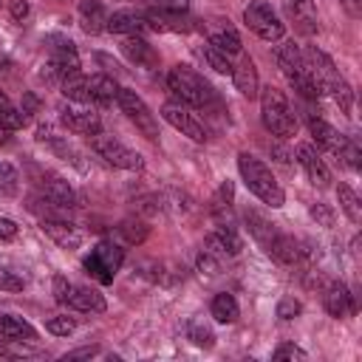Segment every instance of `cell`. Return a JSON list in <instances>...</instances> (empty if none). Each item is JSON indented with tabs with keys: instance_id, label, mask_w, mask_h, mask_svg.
Returning a JSON list of instances; mask_svg holds the SVG:
<instances>
[{
	"instance_id": "1",
	"label": "cell",
	"mask_w": 362,
	"mask_h": 362,
	"mask_svg": "<svg viewBox=\"0 0 362 362\" xmlns=\"http://www.w3.org/2000/svg\"><path fill=\"white\" fill-rule=\"evenodd\" d=\"M274 59H277L283 76L288 79V85H291L305 102H317V99L322 96V88H320V82H317V76H314V71H311L305 54H303L291 40L283 42V45H277Z\"/></svg>"
},
{
	"instance_id": "2",
	"label": "cell",
	"mask_w": 362,
	"mask_h": 362,
	"mask_svg": "<svg viewBox=\"0 0 362 362\" xmlns=\"http://www.w3.org/2000/svg\"><path fill=\"white\" fill-rule=\"evenodd\" d=\"M238 170H240V178H243V184H246V189H249L252 195H257L266 206L280 209V206L286 204L283 187L277 184L274 173H272L260 158H255L252 153H238Z\"/></svg>"
},
{
	"instance_id": "3",
	"label": "cell",
	"mask_w": 362,
	"mask_h": 362,
	"mask_svg": "<svg viewBox=\"0 0 362 362\" xmlns=\"http://www.w3.org/2000/svg\"><path fill=\"white\" fill-rule=\"evenodd\" d=\"M260 119H263V127L277 136V139H291L297 133V119L288 107V99L280 88L274 85H266L260 88Z\"/></svg>"
},
{
	"instance_id": "4",
	"label": "cell",
	"mask_w": 362,
	"mask_h": 362,
	"mask_svg": "<svg viewBox=\"0 0 362 362\" xmlns=\"http://www.w3.org/2000/svg\"><path fill=\"white\" fill-rule=\"evenodd\" d=\"M167 88L187 107H206L215 99V90L209 88V82L189 65H173L167 74Z\"/></svg>"
},
{
	"instance_id": "5",
	"label": "cell",
	"mask_w": 362,
	"mask_h": 362,
	"mask_svg": "<svg viewBox=\"0 0 362 362\" xmlns=\"http://www.w3.org/2000/svg\"><path fill=\"white\" fill-rule=\"evenodd\" d=\"M122 263H124V249H122L119 243H107V240L96 243V246L90 249V255L82 260L85 272H88L96 283H102V286L113 283V277H116V272L122 269Z\"/></svg>"
},
{
	"instance_id": "6",
	"label": "cell",
	"mask_w": 362,
	"mask_h": 362,
	"mask_svg": "<svg viewBox=\"0 0 362 362\" xmlns=\"http://www.w3.org/2000/svg\"><path fill=\"white\" fill-rule=\"evenodd\" d=\"M243 23L249 25V31H255L266 42H277L286 34V23L274 14V8L266 0H252L243 8Z\"/></svg>"
},
{
	"instance_id": "7",
	"label": "cell",
	"mask_w": 362,
	"mask_h": 362,
	"mask_svg": "<svg viewBox=\"0 0 362 362\" xmlns=\"http://www.w3.org/2000/svg\"><path fill=\"white\" fill-rule=\"evenodd\" d=\"M90 139V150L102 158V161H107L110 167H119V170H141L144 167V158L136 153V150H130V147H124L119 139H113V136H107V133H96V136H88Z\"/></svg>"
},
{
	"instance_id": "8",
	"label": "cell",
	"mask_w": 362,
	"mask_h": 362,
	"mask_svg": "<svg viewBox=\"0 0 362 362\" xmlns=\"http://www.w3.org/2000/svg\"><path fill=\"white\" fill-rule=\"evenodd\" d=\"M116 105H119V107H122V113L136 124V130H141L150 141H156V139H158V122H156V116L150 113V107L144 105V99H141L136 90L119 88Z\"/></svg>"
},
{
	"instance_id": "9",
	"label": "cell",
	"mask_w": 362,
	"mask_h": 362,
	"mask_svg": "<svg viewBox=\"0 0 362 362\" xmlns=\"http://www.w3.org/2000/svg\"><path fill=\"white\" fill-rule=\"evenodd\" d=\"M161 116H164V122L173 124L181 136H187V139H192V141H198V144H204V141L209 139V133H206V127L198 122V116H195L187 105H181V102H167V105L161 107Z\"/></svg>"
},
{
	"instance_id": "10",
	"label": "cell",
	"mask_w": 362,
	"mask_h": 362,
	"mask_svg": "<svg viewBox=\"0 0 362 362\" xmlns=\"http://www.w3.org/2000/svg\"><path fill=\"white\" fill-rule=\"evenodd\" d=\"M34 184H37V192H40L42 198H48L51 204H57V206H62V209L76 206V192H74V187H71L62 175L42 170V173H37V181H34Z\"/></svg>"
},
{
	"instance_id": "11",
	"label": "cell",
	"mask_w": 362,
	"mask_h": 362,
	"mask_svg": "<svg viewBox=\"0 0 362 362\" xmlns=\"http://www.w3.org/2000/svg\"><path fill=\"white\" fill-rule=\"evenodd\" d=\"M82 65H79V54L74 48L71 40H59V45H51V59L45 65V76L54 79V82H62L65 76L76 74Z\"/></svg>"
},
{
	"instance_id": "12",
	"label": "cell",
	"mask_w": 362,
	"mask_h": 362,
	"mask_svg": "<svg viewBox=\"0 0 362 362\" xmlns=\"http://www.w3.org/2000/svg\"><path fill=\"white\" fill-rule=\"evenodd\" d=\"M201 28L206 31V42H209L212 48L223 51L226 57H232V54H240V51H243V45H240V34L235 31V25H232L229 20L215 17V20H206Z\"/></svg>"
},
{
	"instance_id": "13",
	"label": "cell",
	"mask_w": 362,
	"mask_h": 362,
	"mask_svg": "<svg viewBox=\"0 0 362 362\" xmlns=\"http://www.w3.org/2000/svg\"><path fill=\"white\" fill-rule=\"evenodd\" d=\"M204 246L215 257H235V255H240L243 240H240V235H238V229L232 223H215V229L206 235Z\"/></svg>"
},
{
	"instance_id": "14",
	"label": "cell",
	"mask_w": 362,
	"mask_h": 362,
	"mask_svg": "<svg viewBox=\"0 0 362 362\" xmlns=\"http://www.w3.org/2000/svg\"><path fill=\"white\" fill-rule=\"evenodd\" d=\"M144 17H147V25L153 28V31H158V34H187V31H192L195 25V20L187 14V11H161V8H150V11H144Z\"/></svg>"
},
{
	"instance_id": "15",
	"label": "cell",
	"mask_w": 362,
	"mask_h": 362,
	"mask_svg": "<svg viewBox=\"0 0 362 362\" xmlns=\"http://www.w3.org/2000/svg\"><path fill=\"white\" fill-rule=\"evenodd\" d=\"M59 122L76 133V136H96L102 130V119L99 113L88 110V107H68V105H59Z\"/></svg>"
},
{
	"instance_id": "16",
	"label": "cell",
	"mask_w": 362,
	"mask_h": 362,
	"mask_svg": "<svg viewBox=\"0 0 362 362\" xmlns=\"http://www.w3.org/2000/svg\"><path fill=\"white\" fill-rule=\"evenodd\" d=\"M297 161H300V167L305 170V175H308V181L314 187H328L331 184V170L320 158V153H317V147L311 141H300L297 144Z\"/></svg>"
},
{
	"instance_id": "17",
	"label": "cell",
	"mask_w": 362,
	"mask_h": 362,
	"mask_svg": "<svg viewBox=\"0 0 362 362\" xmlns=\"http://www.w3.org/2000/svg\"><path fill=\"white\" fill-rule=\"evenodd\" d=\"M243 221H246V226H249V232H252V238L263 246V252L269 255V249L277 243V238L283 235L280 229H277V223H272L260 209H255V206H246L243 209Z\"/></svg>"
},
{
	"instance_id": "18",
	"label": "cell",
	"mask_w": 362,
	"mask_h": 362,
	"mask_svg": "<svg viewBox=\"0 0 362 362\" xmlns=\"http://www.w3.org/2000/svg\"><path fill=\"white\" fill-rule=\"evenodd\" d=\"M40 229H42L59 249H79V243H82L79 226H74L68 218H42Z\"/></svg>"
},
{
	"instance_id": "19",
	"label": "cell",
	"mask_w": 362,
	"mask_h": 362,
	"mask_svg": "<svg viewBox=\"0 0 362 362\" xmlns=\"http://www.w3.org/2000/svg\"><path fill=\"white\" fill-rule=\"evenodd\" d=\"M322 303H325V311H328L331 317H337V320H345V317H351V314L356 311L354 294H351V291H348V286H345V283H339V280H334V283H328V286H325Z\"/></svg>"
},
{
	"instance_id": "20",
	"label": "cell",
	"mask_w": 362,
	"mask_h": 362,
	"mask_svg": "<svg viewBox=\"0 0 362 362\" xmlns=\"http://www.w3.org/2000/svg\"><path fill=\"white\" fill-rule=\"evenodd\" d=\"M150 25H147V17H144V11H136V8H119V11H113V14H107V28L105 31H110V34H141V31H147Z\"/></svg>"
},
{
	"instance_id": "21",
	"label": "cell",
	"mask_w": 362,
	"mask_h": 362,
	"mask_svg": "<svg viewBox=\"0 0 362 362\" xmlns=\"http://www.w3.org/2000/svg\"><path fill=\"white\" fill-rule=\"evenodd\" d=\"M119 48H122V54H124L130 62H136V65H147V68L158 65V51H156L141 34H127Z\"/></svg>"
},
{
	"instance_id": "22",
	"label": "cell",
	"mask_w": 362,
	"mask_h": 362,
	"mask_svg": "<svg viewBox=\"0 0 362 362\" xmlns=\"http://www.w3.org/2000/svg\"><path fill=\"white\" fill-rule=\"evenodd\" d=\"M232 79H235V88L240 90V96L246 99H255L260 93V82H257V68H255V59L252 57H240L238 65H232Z\"/></svg>"
},
{
	"instance_id": "23",
	"label": "cell",
	"mask_w": 362,
	"mask_h": 362,
	"mask_svg": "<svg viewBox=\"0 0 362 362\" xmlns=\"http://www.w3.org/2000/svg\"><path fill=\"white\" fill-rule=\"evenodd\" d=\"M308 133H311L314 144H317L320 150L331 153V156H337L339 147H342V141H345V136L337 133V130H334L325 119H320V116H311V119H308Z\"/></svg>"
},
{
	"instance_id": "24",
	"label": "cell",
	"mask_w": 362,
	"mask_h": 362,
	"mask_svg": "<svg viewBox=\"0 0 362 362\" xmlns=\"http://www.w3.org/2000/svg\"><path fill=\"white\" fill-rule=\"evenodd\" d=\"M79 25L85 34H102L107 28V11L102 0H79Z\"/></svg>"
},
{
	"instance_id": "25",
	"label": "cell",
	"mask_w": 362,
	"mask_h": 362,
	"mask_svg": "<svg viewBox=\"0 0 362 362\" xmlns=\"http://www.w3.org/2000/svg\"><path fill=\"white\" fill-rule=\"evenodd\" d=\"M65 305H71V308H76V311H105V308H107L105 297H102L96 288L74 286V283H71V291H68Z\"/></svg>"
},
{
	"instance_id": "26",
	"label": "cell",
	"mask_w": 362,
	"mask_h": 362,
	"mask_svg": "<svg viewBox=\"0 0 362 362\" xmlns=\"http://www.w3.org/2000/svg\"><path fill=\"white\" fill-rule=\"evenodd\" d=\"M0 337L6 342H34L37 331L31 328V322H25L23 317L14 314H0Z\"/></svg>"
},
{
	"instance_id": "27",
	"label": "cell",
	"mask_w": 362,
	"mask_h": 362,
	"mask_svg": "<svg viewBox=\"0 0 362 362\" xmlns=\"http://www.w3.org/2000/svg\"><path fill=\"white\" fill-rule=\"evenodd\" d=\"M88 93H90V102L110 105L119 96V85L110 74H93V76H88Z\"/></svg>"
},
{
	"instance_id": "28",
	"label": "cell",
	"mask_w": 362,
	"mask_h": 362,
	"mask_svg": "<svg viewBox=\"0 0 362 362\" xmlns=\"http://www.w3.org/2000/svg\"><path fill=\"white\" fill-rule=\"evenodd\" d=\"M209 311H212V317H215L218 322H223V325H229V322H235V320L240 317L238 300H235L232 294H226V291H221V294H215V297H212Z\"/></svg>"
},
{
	"instance_id": "29",
	"label": "cell",
	"mask_w": 362,
	"mask_h": 362,
	"mask_svg": "<svg viewBox=\"0 0 362 362\" xmlns=\"http://www.w3.org/2000/svg\"><path fill=\"white\" fill-rule=\"evenodd\" d=\"M59 88H62V96L71 99V102H79V105L90 102V93H88V76H85L82 71L65 76V79L59 82Z\"/></svg>"
},
{
	"instance_id": "30",
	"label": "cell",
	"mask_w": 362,
	"mask_h": 362,
	"mask_svg": "<svg viewBox=\"0 0 362 362\" xmlns=\"http://www.w3.org/2000/svg\"><path fill=\"white\" fill-rule=\"evenodd\" d=\"M337 198H339V206H342V212L348 215V221H351V223H359V221H362V204H359L356 192H354L348 184H339V187H337Z\"/></svg>"
},
{
	"instance_id": "31",
	"label": "cell",
	"mask_w": 362,
	"mask_h": 362,
	"mask_svg": "<svg viewBox=\"0 0 362 362\" xmlns=\"http://www.w3.org/2000/svg\"><path fill=\"white\" fill-rule=\"evenodd\" d=\"M119 235L124 238V243H141L150 235V226L141 218H127L119 223Z\"/></svg>"
},
{
	"instance_id": "32",
	"label": "cell",
	"mask_w": 362,
	"mask_h": 362,
	"mask_svg": "<svg viewBox=\"0 0 362 362\" xmlns=\"http://www.w3.org/2000/svg\"><path fill=\"white\" fill-rule=\"evenodd\" d=\"M201 54H204V62L212 68V71H218V74H226V76H232V62H229V57L223 54V51H218V48H212L209 42L201 48Z\"/></svg>"
},
{
	"instance_id": "33",
	"label": "cell",
	"mask_w": 362,
	"mask_h": 362,
	"mask_svg": "<svg viewBox=\"0 0 362 362\" xmlns=\"http://www.w3.org/2000/svg\"><path fill=\"white\" fill-rule=\"evenodd\" d=\"M337 158H339L345 167L359 170V164H362V150H359V144H356L354 139H348V136H345V141H342V147H339Z\"/></svg>"
},
{
	"instance_id": "34",
	"label": "cell",
	"mask_w": 362,
	"mask_h": 362,
	"mask_svg": "<svg viewBox=\"0 0 362 362\" xmlns=\"http://www.w3.org/2000/svg\"><path fill=\"white\" fill-rule=\"evenodd\" d=\"M45 328H48L54 337H68V334H74L76 320H74V317H68V314H54V317H48V320H45Z\"/></svg>"
},
{
	"instance_id": "35",
	"label": "cell",
	"mask_w": 362,
	"mask_h": 362,
	"mask_svg": "<svg viewBox=\"0 0 362 362\" xmlns=\"http://www.w3.org/2000/svg\"><path fill=\"white\" fill-rule=\"evenodd\" d=\"M187 337H189V342L198 345V348H212V345H215V334H212L204 322H189Z\"/></svg>"
},
{
	"instance_id": "36",
	"label": "cell",
	"mask_w": 362,
	"mask_h": 362,
	"mask_svg": "<svg viewBox=\"0 0 362 362\" xmlns=\"http://www.w3.org/2000/svg\"><path fill=\"white\" fill-rule=\"evenodd\" d=\"M23 286H25L23 274H20L17 269L0 263V288H3V291H23Z\"/></svg>"
},
{
	"instance_id": "37",
	"label": "cell",
	"mask_w": 362,
	"mask_h": 362,
	"mask_svg": "<svg viewBox=\"0 0 362 362\" xmlns=\"http://www.w3.org/2000/svg\"><path fill=\"white\" fill-rule=\"evenodd\" d=\"M25 122H28V116H25L23 110H17V107H11V105L0 107V127H8V130H20Z\"/></svg>"
},
{
	"instance_id": "38",
	"label": "cell",
	"mask_w": 362,
	"mask_h": 362,
	"mask_svg": "<svg viewBox=\"0 0 362 362\" xmlns=\"http://www.w3.org/2000/svg\"><path fill=\"white\" fill-rule=\"evenodd\" d=\"M331 96H334V102L339 105L342 113H351V107H354V90H351V85L345 79L337 88H331Z\"/></svg>"
},
{
	"instance_id": "39",
	"label": "cell",
	"mask_w": 362,
	"mask_h": 362,
	"mask_svg": "<svg viewBox=\"0 0 362 362\" xmlns=\"http://www.w3.org/2000/svg\"><path fill=\"white\" fill-rule=\"evenodd\" d=\"M300 311H303V303L297 297H291V294L280 297V303H277V317L280 320H294V317H300Z\"/></svg>"
},
{
	"instance_id": "40",
	"label": "cell",
	"mask_w": 362,
	"mask_h": 362,
	"mask_svg": "<svg viewBox=\"0 0 362 362\" xmlns=\"http://www.w3.org/2000/svg\"><path fill=\"white\" fill-rule=\"evenodd\" d=\"M308 212H311V218L320 223V226H334V209L328 206V204H311L308 206Z\"/></svg>"
},
{
	"instance_id": "41",
	"label": "cell",
	"mask_w": 362,
	"mask_h": 362,
	"mask_svg": "<svg viewBox=\"0 0 362 362\" xmlns=\"http://www.w3.org/2000/svg\"><path fill=\"white\" fill-rule=\"evenodd\" d=\"M195 266H198V272H201V274H218V272H221V263H218V257H215L212 252H206V249L198 255Z\"/></svg>"
},
{
	"instance_id": "42",
	"label": "cell",
	"mask_w": 362,
	"mask_h": 362,
	"mask_svg": "<svg viewBox=\"0 0 362 362\" xmlns=\"http://www.w3.org/2000/svg\"><path fill=\"white\" fill-rule=\"evenodd\" d=\"M274 359H305L308 354L300 348V345H291V342H283V345H277L274 348V354H272Z\"/></svg>"
},
{
	"instance_id": "43",
	"label": "cell",
	"mask_w": 362,
	"mask_h": 362,
	"mask_svg": "<svg viewBox=\"0 0 362 362\" xmlns=\"http://www.w3.org/2000/svg\"><path fill=\"white\" fill-rule=\"evenodd\" d=\"M0 189H3V192H14V189H17V173H14V167L6 164V161H0Z\"/></svg>"
},
{
	"instance_id": "44",
	"label": "cell",
	"mask_w": 362,
	"mask_h": 362,
	"mask_svg": "<svg viewBox=\"0 0 362 362\" xmlns=\"http://www.w3.org/2000/svg\"><path fill=\"white\" fill-rule=\"evenodd\" d=\"M68 291H71V283H68V277L57 274V277H54V300L65 305V300H68Z\"/></svg>"
},
{
	"instance_id": "45",
	"label": "cell",
	"mask_w": 362,
	"mask_h": 362,
	"mask_svg": "<svg viewBox=\"0 0 362 362\" xmlns=\"http://www.w3.org/2000/svg\"><path fill=\"white\" fill-rule=\"evenodd\" d=\"M153 6L161 11H187L189 8L187 0H153Z\"/></svg>"
},
{
	"instance_id": "46",
	"label": "cell",
	"mask_w": 362,
	"mask_h": 362,
	"mask_svg": "<svg viewBox=\"0 0 362 362\" xmlns=\"http://www.w3.org/2000/svg\"><path fill=\"white\" fill-rule=\"evenodd\" d=\"M14 235H17V223L0 215V240H11Z\"/></svg>"
},
{
	"instance_id": "47",
	"label": "cell",
	"mask_w": 362,
	"mask_h": 362,
	"mask_svg": "<svg viewBox=\"0 0 362 362\" xmlns=\"http://www.w3.org/2000/svg\"><path fill=\"white\" fill-rule=\"evenodd\" d=\"M25 14H28V3H25V0H14V3H11V17L20 23Z\"/></svg>"
},
{
	"instance_id": "48",
	"label": "cell",
	"mask_w": 362,
	"mask_h": 362,
	"mask_svg": "<svg viewBox=\"0 0 362 362\" xmlns=\"http://www.w3.org/2000/svg\"><path fill=\"white\" fill-rule=\"evenodd\" d=\"M93 354H99V348H79V351L65 354V359H82V356H93Z\"/></svg>"
},
{
	"instance_id": "49",
	"label": "cell",
	"mask_w": 362,
	"mask_h": 362,
	"mask_svg": "<svg viewBox=\"0 0 362 362\" xmlns=\"http://www.w3.org/2000/svg\"><path fill=\"white\" fill-rule=\"evenodd\" d=\"M11 133H14V130H8V127H0V144H8V141H11Z\"/></svg>"
},
{
	"instance_id": "50",
	"label": "cell",
	"mask_w": 362,
	"mask_h": 362,
	"mask_svg": "<svg viewBox=\"0 0 362 362\" xmlns=\"http://www.w3.org/2000/svg\"><path fill=\"white\" fill-rule=\"evenodd\" d=\"M6 105H8V96H6L3 90H0V107H6Z\"/></svg>"
},
{
	"instance_id": "51",
	"label": "cell",
	"mask_w": 362,
	"mask_h": 362,
	"mask_svg": "<svg viewBox=\"0 0 362 362\" xmlns=\"http://www.w3.org/2000/svg\"><path fill=\"white\" fill-rule=\"evenodd\" d=\"M294 3H303V6H311V0H294Z\"/></svg>"
}]
</instances>
